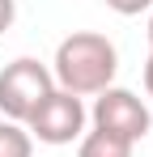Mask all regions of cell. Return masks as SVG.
I'll use <instances>...</instances> for the list:
<instances>
[{
  "mask_svg": "<svg viewBox=\"0 0 153 157\" xmlns=\"http://www.w3.org/2000/svg\"><path fill=\"white\" fill-rule=\"evenodd\" d=\"M149 47H153V13H149Z\"/></svg>",
  "mask_w": 153,
  "mask_h": 157,
  "instance_id": "obj_10",
  "label": "cell"
},
{
  "mask_svg": "<svg viewBox=\"0 0 153 157\" xmlns=\"http://www.w3.org/2000/svg\"><path fill=\"white\" fill-rule=\"evenodd\" d=\"M145 89H149V98H153V51H149V59H145Z\"/></svg>",
  "mask_w": 153,
  "mask_h": 157,
  "instance_id": "obj_9",
  "label": "cell"
},
{
  "mask_svg": "<svg viewBox=\"0 0 153 157\" xmlns=\"http://www.w3.org/2000/svg\"><path fill=\"white\" fill-rule=\"evenodd\" d=\"M51 89H55L51 68L38 64V59H30V55H22L13 64H4V72H0V115L13 119V123H26L34 115V106L43 102Z\"/></svg>",
  "mask_w": 153,
  "mask_h": 157,
  "instance_id": "obj_2",
  "label": "cell"
},
{
  "mask_svg": "<svg viewBox=\"0 0 153 157\" xmlns=\"http://www.w3.org/2000/svg\"><path fill=\"white\" fill-rule=\"evenodd\" d=\"M89 119H94L98 132L119 136V140H128V144L145 140L149 128H153L149 106L140 102L132 89H124V85H106L102 94H94V110H89Z\"/></svg>",
  "mask_w": 153,
  "mask_h": 157,
  "instance_id": "obj_4",
  "label": "cell"
},
{
  "mask_svg": "<svg viewBox=\"0 0 153 157\" xmlns=\"http://www.w3.org/2000/svg\"><path fill=\"white\" fill-rule=\"evenodd\" d=\"M136 144H128L119 136H106V132H85L81 136V144H76V157H132Z\"/></svg>",
  "mask_w": 153,
  "mask_h": 157,
  "instance_id": "obj_5",
  "label": "cell"
},
{
  "mask_svg": "<svg viewBox=\"0 0 153 157\" xmlns=\"http://www.w3.org/2000/svg\"><path fill=\"white\" fill-rule=\"evenodd\" d=\"M119 72V51L115 43L98 34V30H73L60 47H55V59H51V81L55 89L64 94H102Z\"/></svg>",
  "mask_w": 153,
  "mask_h": 157,
  "instance_id": "obj_1",
  "label": "cell"
},
{
  "mask_svg": "<svg viewBox=\"0 0 153 157\" xmlns=\"http://www.w3.org/2000/svg\"><path fill=\"white\" fill-rule=\"evenodd\" d=\"M106 9H115L119 17H136V13L153 9V0H106Z\"/></svg>",
  "mask_w": 153,
  "mask_h": 157,
  "instance_id": "obj_7",
  "label": "cell"
},
{
  "mask_svg": "<svg viewBox=\"0 0 153 157\" xmlns=\"http://www.w3.org/2000/svg\"><path fill=\"white\" fill-rule=\"evenodd\" d=\"M0 157H34V140L22 123L4 119L0 123Z\"/></svg>",
  "mask_w": 153,
  "mask_h": 157,
  "instance_id": "obj_6",
  "label": "cell"
},
{
  "mask_svg": "<svg viewBox=\"0 0 153 157\" xmlns=\"http://www.w3.org/2000/svg\"><path fill=\"white\" fill-rule=\"evenodd\" d=\"M13 17H17V0H0V34L13 26Z\"/></svg>",
  "mask_w": 153,
  "mask_h": 157,
  "instance_id": "obj_8",
  "label": "cell"
},
{
  "mask_svg": "<svg viewBox=\"0 0 153 157\" xmlns=\"http://www.w3.org/2000/svg\"><path fill=\"white\" fill-rule=\"evenodd\" d=\"M85 119H89V110H85V102L76 94L51 89L47 98L34 106V115L26 119V132H30V140L60 149V144H73V140L85 136Z\"/></svg>",
  "mask_w": 153,
  "mask_h": 157,
  "instance_id": "obj_3",
  "label": "cell"
}]
</instances>
